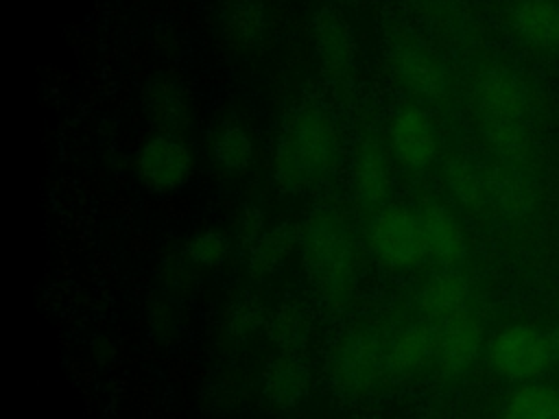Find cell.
Wrapping results in <instances>:
<instances>
[{
  "label": "cell",
  "mask_w": 559,
  "mask_h": 419,
  "mask_svg": "<svg viewBox=\"0 0 559 419\" xmlns=\"http://www.w3.org/2000/svg\"><path fill=\"white\" fill-rule=\"evenodd\" d=\"M546 338H548L550 356H552V358H559V325H557V327H552V332H550V334H546Z\"/></svg>",
  "instance_id": "cell-30"
},
{
  "label": "cell",
  "mask_w": 559,
  "mask_h": 419,
  "mask_svg": "<svg viewBox=\"0 0 559 419\" xmlns=\"http://www.w3.org/2000/svg\"><path fill=\"white\" fill-rule=\"evenodd\" d=\"M295 247H299V227L290 223L264 229L251 244L247 253V266L253 275H273L286 266Z\"/></svg>",
  "instance_id": "cell-19"
},
{
  "label": "cell",
  "mask_w": 559,
  "mask_h": 419,
  "mask_svg": "<svg viewBox=\"0 0 559 419\" xmlns=\"http://www.w3.org/2000/svg\"><path fill=\"white\" fill-rule=\"evenodd\" d=\"M238 227H236V231H238V238H240V242L242 244H251L264 229V216L260 214V210L258 207H253V205H247V207H242V212H240V218H238V223H236Z\"/></svg>",
  "instance_id": "cell-29"
},
{
  "label": "cell",
  "mask_w": 559,
  "mask_h": 419,
  "mask_svg": "<svg viewBox=\"0 0 559 419\" xmlns=\"http://www.w3.org/2000/svg\"><path fill=\"white\" fill-rule=\"evenodd\" d=\"M338 157V133L321 103L299 105L284 122L275 146L273 179L284 194H301L323 181Z\"/></svg>",
  "instance_id": "cell-1"
},
{
  "label": "cell",
  "mask_w": 559,
  "mask_h": 419,
  "mask_svg": "<svg viewBox=\"0 0 559 419\" xmlns=\"http://www.w3.org/2000/svg\"><path fill=\"white\" fill-rule=\"evenodd\" d=\"M354 419H367V417H354Z\"/></svg>",
  "instance_id": "cell-33"
},
{
  "label": "cell",
  "mask_w": 559,
  "mask_h": 419,
  "mask_svg": "<svg viewBox=\"0 0 559 419\" xmlns=\"http://www.w3.org/2000/svg\"><path fill=\"white\" fill-rule=\"evenodd\" d=\"M264 319V308L255 295H240L227 310V327L236 336L251 334Z\"/></svg>",
  "instance_id": "cell-28"
},
{
  "label": "cell",
  "mask_w": 559,
  "mask_h": 419,
  "mask_svg": "<svg viewBox=\"0 0 559 419\" xmlns=\"http://www.w3.org/2000/svg\"><path fill=\"white\" fill-rule=\"evenodd\" d=\"M469 284L454 268L432 273L419 292V310L428 323H441L467 312Z\"/></svg>",
  "instance_id": "cell-14"
},
{
  "label": "cell",
  "mask_w": 559,
  "mask_h": 419,
  "mask_svg": "<svg viewBox=\"0 0 559 419\" xmlns=\"http://www.w3.org/2000/svg\"><path fill=\"white\" fill-rule=\"evenodd\" d=\"M386 369L397 375H415L435 362V325L411 323L384 343Z\"/></svg>",
  "instance_id": "cell-15"
},
{
  "label": "cell",
  "mask_w": 559,
  "mask_h": 419,
  "mask_svg": "<svg viewBox=\"0 0 559 419\" xmlns=\"http://www.w3.org/2000/svg\"><path fill=\"white\" fill-rule=\"evenodd\" d=\"M140 181L153 192H173L188 183L192 175V155L177 135L159 133L151 137L135 159Z\"/></svg>",
  "instance_id": "cell-7"
},
{
  "label": "cell",
  "mask_w": 559,
  "mask_h": 419,
  "mask_svg": "<svg viewBox=\"0 0 559 419\" xmlns=\"http://www.w3.org/2000/svg\"><path fill=\"white\" fill-rule=\"evenodd\" d=\"M435 325V364L443 373L467 369L480 351L483 330L478 321L465 312L461 316L432 323Z\"/></svg>",
  "instance_id": "cell-12"
},
{
  "label": "cell",
  "mask_w": 559,
  "mask_h": 419,
  "mask_svg": "<svg viewBox=\"0 0 559 419\" xmlns=\"http://www.w3.org/2000/svg\"><path fill=\"white\" fill-rule=\"evenodd\" d=\"M476 100L487 122L522 120L526 94L522 83L507 70H489L476 85Z\"/></svg>",
  "instance_id": "cell-16"
},
{
  "label": "cell",
  "mask_w": 559,
  "mask_h": 419,
  "mask_svg": "<svg viewBox=\"0 0 559 419\" xmlns=\"http://www.w3.org/2000/svg\"><path fill=\"white\" fill-rule=\"evenodd\" d=\"M550 358L548 338L531 325H507L489 345V362L493 371L513 382L535 378Z\"/></svg>",
  "instance_id": "cell-5"
},
{
  "label": "cell",
  "mask_w": 559,
  "mask_h": 419,
  "mask_svg": "<svg viewBox=\"0 0 559 419\" xmlns=\"http://www.w3.org/2000/svg\"><path fill=\"white\" fill-rule=\"evenodd\" d=\"M555 395L539 384H524L507 399L502 419H552Z\"/></svg>",
  "instance_id": "cell-22"
},
{
  "label": "cell",
  "mask_w": 559,
  "mask_h": 419,
  "mask_svg": "<svg viewBox=\"0 0 559 419\" xmlns=\"http://www.w3.org/2000/svg\"><path fill=\"white\" fill-rule=\"evenodd\" d=\"M487 199H493V203L511 216L526 212L531 205L526 183L511 170H500L493 177H487Z\"/></svg>",
  "instance_id": "cell-23"
},
{
  "label": "cell",
  "mask_w": 559,
  "mask_h": 419,
  "mask_svg": "<svg viewBox=\"0 0 559 419\" xmlns=\"http://www.w3.org/2000/svg\"><path fill=\"white\" fill-rule=\"evenodd\" d=\"M310 388L308 362L297 351L277 354L262 375L264 397L282 408L299 404Z\"/></svg>",
  "instance_id": "cell-17"
},
{
  "label": "cell",
  "mask_w": 559,
  "mask_h": 419,
  "mask_svg": "<svg viewBox=\"0 0 559 419\" xmlns=\"http://www.w3.org/2000/svg\"><path fill=\"white\" fill-rule=\"evenodd\" d=\"M389 146L397 161L408 168H426L439 153L432 120L419 107H402L389 122Z\"/></svg>",
  "instance_id": "cell-9"
},
{
  "label": "cell",
  "mask_w": 559,
  "mask_h": 419,
  "mask_svg": "<svg viewBox=\"0 0 559 419\" xmlns=\"http://www.w3.org/2000/svg\"><path fill=\"white\" fill-rule=\"evenodd\" d=\"M515 28L533 46H557L559 4L552 0H524L515 11Z\"/></svg>",
  "instance_id": "cell-20"
},
{
  "label": "cell",
  "mask_w": 559,
  "mask_h": 419,
  "mask_svg": "<svg viewBox=\"0 0 559 419\" xmlns=\"http://www.w3.org/2000/svg\"><path fill=\"white\" fill-rule=\"evenodd\" d=\"M391 188L393 170L389 153L373 137L360 140L352 159V190L356 201L362 207H378L389 199Z\"/></svg>",
  "instance_id": "cell-10"
},
{
  "label": "cell",
  "mask_w": 559,
  "mask_h": 419,
  "mask_svg": "<svg viewBox=\"0 0 559 419\" xmlns=\"http://www.w3.org/2000/svg\"><path fill=\"white\" fill-rule=\"evenodd\" d=\"M312 33L323 72L334 81H347L356 70V39L345 15L332 4L319 9Z\"/></svg>",
  "instance_id": "cell-8"
},
{
  "label": "cell",
  "mask_w": 559,
  "mask_h": 419,
  "mask_svg": "<svg viewBox=\"0 0 559 419\" xmlns=\"http://www.w3.org/2000/svg\"><path fill=\"white\" fill-rule=\"evenodd\" d=\"M487 140L493 146V151L504 159H522L528 151V140L522 120L487 122Z\"/></svg>",
  "instance_id": "cell-25"
},
{
  "label": "cell",
  "mask_w": 559,
  "mask_h": 419,
  "mask_svg": "<svg viewBox=\"0 0 559 419\" xmlns=\"http://www.w3.org/2000/svg\"><path fill=\"white\" fill-rule=\"evenodd\" d=\"M221 31L229 46L251 50L269 33V9L264 0H225L221 9Z\"/></svg>",
  "instance_id": "cell-18"
},
{
  "label": "cell",
  "mask_w": 559,
  "mask_h": 419,
  "mask_svg": "<svg viewBox=\"0 0 559 419\" xmlns=\"http://www.w3.org/2000/svg\"><path fill=\"white\" fill-rule=\"evenodd\" d=\"M146 120L166 135L181 133L190 122V96L186 87L168 74H157L142 89Z\"/></svg>",
  "instance_id": "cell-11"
},
{
  "label": "cell",
  "mask_w": 559,
  "mask_h": 419,
  "mask_svg": "<svg viewBox=\"0 0 559 419\" xmlns=\"http://www.w3.org/2000/svg\"><path fill=\"white\" fill-rule=\"evenodd\" d=\"M336 2H345V4H352V2H358V0H336Z\"/></svg>",
  "instance_id": "cell-32"
},
{
  "label": "cell",
  "mask_w": 559,
  "mask_h": 419,
  "mask_svg": "<svg viewBox=\"0 0 559 419\" xmlns=\"http://www.w3.org/2000/svg\"><path fill=\"white\" fill-rule=\"evenodd\" d=\"M386 367L384 345L371 327L347 330L330 354V382L345 395H362L376 386Z\"/></svg>",
  "instance_id": "cell-3"
},
{
  "label": "cell",
  "mask_w": 559,
  "mask_h": 419,
  "mask_svg": "<svg viewBox=\"0 0 559 419\" xmlns=\"http://www.w3.org/2000/svg\"><path fill=\"white\" fill-rule=\"evenodd\" d=\"M299 253L310 284L323 299H349L356 284V244L338 210L319 207L299 225Z\"/></svg>",
  "instance_id": "cell-2"
},
{
  "label": "cell",
  "mask_w": 559,
  "mask_h": 419,
  "mask_svg": "<svg viewBox=\"0 0 559 419\" xmlns=\"http://www.w3.org/2000/svg\"><path fill=\"white\" fill-rule=\"evenodd\" d=\"M386 59L391 72L411 94L437 98L448 89V72L443 63L426 46L408 35H395L389 41Z\"/></svg>",
  "instance_id": "cell-6"
},
{
  "label": "cell",
  "mask_w": 559,
  "mask_h": 419,
  "mask_svg": "<svg viewBox=\"0 0 559 419\" xmlns=\"http://www.w3.org/2000/svg\"><path fill=\"white\" fill-rule=\"evenodd\" d=\"M452 190L465 205H478L487 199V177L478 172L474 166L461 161L452 166Z\"/></svg>",
  "instance_id": "cell-27"
},
{
  "label": "cell",
  "mask_w": 559,
  "mask_h": 419,
  "mask_svg": "<svg viewBox=\"0 0 559 419\" xmlns=\"http://www.w3.org/2000/svg\"><path fill=\"white\" fill-rule=\"evenodd\" d=\"M369 247L386 266H415L426 258L419 216L406 207L380 210L369 225Z\"/></svg>",
  "instance_id": "cell-4"
},
{
  "label": "cell",
  "mask_w": 559,
  "mask_h": 419,
  "mask_svg": "<svg viewBox=\"0 0 559 419\" xmlns=\"http://www.w3.org/2000/svg\"><path fill=\"white\" fill-rule=\"evenodd\" d=\"M229 253V242L221 231L207 229L192 236L186 244V258L197 266H221Z\"/></svg>",
  "instance_id": "cell-26"
},
{
  "label": "cell",
  "mask_w": 559,
  "mask_h": 419,
  "mask_svg": "<svg viewBox=\"0 0 559 419\" xmlns=\"http://www.w3.org/2000/svg\"><path fill=\"white\" fill-rule=\"evenodd\" d=\"M269 334L286 351H297L308 336V314L297 301H284L269 316Z\"/></svg>",
  "instance_id": "cell-21"
},
{
  "label": "cell",
  "mask_w": 559,
  "mask_h": 419,
  "mask_svg": "<svg viewBox=\"0 0 559 419\" xmlns=\"http://www.w3.org/2000/svg\"><path fill=\"white\" fill-rule=\"evenodd\" d=\"M214 157L227 170H245L253 159V142L238 124H227L214 140Z\"/></svg>",
  "instance_id": "cell-24"
},
{
  "label": "cell",
  "mask_w": 559,
  "mask_h": 419,
  "mask_svg": "<svg viewBox=\"0 0 559 419\" xmlns=\"http://www.w3.org/2000/svg\"><path fill=\"white\" fill-rule=\"evenodd\" d=\"M419 227L426 255L443 268H452L465 255V236L459 220L441 205L428 203L419 212Z\"/></svg>",
  "instance_id": "cell-13"
},
{
  "label": "cell",
  "mask_w": 559,
  "mask_h": 419,
  "mask_svg": "<svg viewBox=\"0 0 559 419\" xmlns=\"http://www.w3.org/2000/svg\"><path fill=\"white\" fill-rule=\"evenodd\" d=\"M552 419H559V393L555 395V408H552Z\"/></svg>",
  "instance_id": "cell-31"
}]
</instances>
